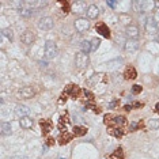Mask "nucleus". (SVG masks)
Returning <instances> with one entry per match:
<instances>
[{
	"label": "nucleus",
	"instance_id": "1",
	"mask_svg": "<svg viewBox=\"0 0 159 159\" xmlns=\"http://www.w3.org/2000/svg\"><path fill=\"white\" fill-rule=\"evenodd\" d=\"M105 124L106 125H110L112 128H121L126 124V118L124 116H109L105 117Z\"/></svg>",
	"mask_w": 159,
	"mask_h": 159
},
{
	"label": "nucleus",
	"instance_id": "2",
	"mask_svg": "<svg viewBox=\"0 0 159 159\" xmlns=\"http://www.w3.org/2000/svg\"><path fill=\"white\" fill-rule=\"evenodd\" d=\"M59 55V49H57L56 42L53 41H46L45 44V59L48 60H52Z\"/></svg>",
	"mask_w": 159,
	"mask_h": 159
},
{
	"label": "nucleus",
	"instance_id": "3",
	"mask_svg": "<svg viewBox=\"0 0 159 159\" xmlns=\"http://www.w3.org/2000/svg\"><path fill=\"white\" fill-rule=\"evenodd\" d=\"M88 63H90V59H88L87 53H83V52L76 53V56H75V64H76V67H78L79 69L86 68V67L88 65Z\"/></svg>",
	"mask_w": 159,
	"mask_h": 159
},
{
	"label": "nucleus",
	"instance_id": "4",
	"mask_svg": "<svg viewBox=\"0 0 159 159\" xmlns=\"http://www.w3.org/2000/svg\"><path fill=\"white\" fill-rule=\"evenodd\" d=\"M144 27H145V31H147L148 34H158V31H159L158 22H157V19H155V17L148 18L145 25H144Z\"/></svg>",
	"mask_w": 159,
	"mask_h": 159
},
{
	"label": "nucleus",
	"instance_id": "5",
	"mask_svg": "<svg viewBox=\"0 0 159 159\" xmlns=\"http://www.w3.org/2000/svg\"><path fill=\"white\" fill-rule=\"evenodd\" d=\"M37 91L34 90L31 86H25V87H22L21 90L18 91V97L22 98V99H29V98H33L34 95H36Z\"/></svg>",
	"mask_w": 159,
	"mask_h": 159
},
{
	"label": "nucleus",
	"instance_id": "6",
	"mask_svg": "<svg viewBox=\"0 0 159 159\" xmlns=\"http://www.w3.org/2000/svg\"><path fill=\"white\" fill-rule=\"evenodd\" d=\"M75 29L79 33H84L90 29V21H87L86 18H79L75 21Z\"/></svg>",
	"mask_w": 159,
	"mask_h": 159
},
{
	"label": "nucleus",
	"instance_id": "7",
	"mask_svg": "<svg viewBox=\"0 0 159 159\" xmlns=\"http://www.w3.org/2000/svg\"><path fill=\"white\" fill-rule=\"evenodd\" d=\"M38 27L45 31L50 30V29H53V19L50 17H42L38 21Z\"/></svg>",
	"mask_w": 159,
	"mask_h": 159
},
{
	"label": "nucleus",
	"instance_id": "8",
	"mask_svg": "<svg viewBox=\"0 0 159 159\" xmlns=\"http://www.w3.org/2000/svg\"><path fill=\"white\" fill-rule=\"evenodd\" d=\"M140 31H139V27L135 26V25H128L125 27V36L128 37V40H136L139 37Z\"/></svg>",
	"mask_w": 159,
	"mask_h": 159
},
{
	"label": "nucleus",
	"instance_id": "9",
	"mask_svg": "<svg viewBox=\"0 0 159 159\" xmlns=\"http://www.w3.org/2000/svg\"><path fill=\"white\" fill-rule=\"evenodd\" d=\"M15 116L19 117V118H23V117H29L30 114V109L26 106V105H17L15 106V110H14Z\"/></svg>",
	"mask_w": 159,
	"mask_h": 159
},
{
	"label": "nucleus",
	"instance_id": "10",
	"mask_svg": "<svg viewBox=\"0 0 159 159\" xmlns=\"http://www.w3.org/2000/svg\"><path fill=\"white\" fill-rule=\"evenodd\" d=\"M80 87L79 86H76V84H68L67 86V88L64 90V94H67V95H71L72 98H78L79 95H80Z\"/></svg>",
	"mask_w": 159,
	"mask_h": 159
},
{
	"label": "nucleus",
	"instance_id": "11",
	"mask_svg": "<svg viewBox=\"0 0 159 159\" xmlns=\"http://www.w3.org/2000/svg\"><path fill=\"white\" fill-rule=\"evenodd\" d=\"M21 40H22V42H23L25 45H31V44L34 42V40H36V36H34L33 31L25 30L23 34L21 36Z\"/></svg>",
	"mask_w": 159,
	"mask_h": 159
},
{
	"label": "nucleus",
	"instance_id": "12",
	"mask_svg": "<svg viewBox=\"0 0 159 159\" xmlns=\"http://www.w3.org/2000/svg\"><path fill=\"white\" fill-rule=\"evenodd\" d=\"M86 14L90 19H97L98 15H99V7L97 4H90L87 6V10H86Z\"/></svg>",
	"mask_w": 159,
	"mask_h": 159
},
{
	"label": "nucleus",
	"instance_id": "13",
	"mask_svg": "<svg viewBox=\"0 0 159 159\" xmlns=\"http://www.w3.org/2000/svg\"><path fill=\"white\" fill-rule=\"evenodd\" d=\"M71 10L75 12V14H82L83 11H86V3L84 2H74L71 4Z\"/></svg>",
	"mask_w": 159,
	"mask_h": 159
},
{
	"label": "nucleus",
	"instance_id": "14",
	"mask_svg": "<svg viewBox=\"0 0 159 159\" xmlns=\"http://www.w3.org/2000/svg\"><path fill=\"white\" fill-rule=\"evenodd\" d=\"M139 46H140V45H139V41L138 40H128L125 42V46H124V48H125L126 52H136V50L139 49Z\"/></svg>",
	"mask_w": 159,
	"mask_h": 159
},
{
	"label": "nucleus",
	"instance_id": "15",
	"mask_svg": "<svg viewBox=\"0 0 159 159\" xmlns=\"http://www.w3.org/2000/svg\"><path fill=\"white\" fill-rule=\"evenodd\" d=\"M97 31L101 34V36H103L105 38H110V30H109V27L106 26L105 23H99V25H97Z\"/></svg>",
	"mask_w": 159,
	"mask_h": 159
},
{
	"label": "nucleus",
	"instance_id": "16",
	"mask_svg": "<svg viewBox=\"0 0 159 159\" xmlns=\"http://www.w3.org/2000/svg\"><path fill=\"white\" fill-rule=\"evenodd\" d=\"M33 118H30V117H23V118H21V121H19V125H21V128L23 129H30L31 126H33Z\"/></svg>",
	"mask_w": 159,
	"mask_h": 159
},
{
	"label": "nucleus",
	"instance_id": "17",
	"mask_svg": "<svg viewBox=\"0 0 159 159\" xmlns=\"http://www.w3.org/2000/svg\"><path fill=\"white\" fill-rule=\"evenodd\" d=\"M132 10L135 12H143L144 11V2H143V0H133Z\"/></svg>",
	"mask_w": 159,
	"mask_h": 159
},
{
	"label": "nucleus",
	"instance_id": "18",
	"mask_svg": "<svg viewBox=\"0 0 159 159\" xmlns=\"http://www.w3.org/2000/svg\"><path fill=\"white\" fill-rule=\"evenodd\" d=\"M136 76H138V72H136V69L133 68V67H128V68L125 69V72H124V78H125L126 80H129V79H135Z\"/></svg>",
	"mask_w": 159,
	"mask_h": 159
},
{
	"label": "nucleus",
	"instance_id": "19",
	"mask_svg": "<svg viewBox=\"0 0 159 159\" xmlns=\"http://www.w3.org/2000/svg\"><path fill=\"white\" fill-rule=\"evenodd\" d=\"M41 128H42V133L44 135H48L50 131H52V122L49 120H41Z\"/></svg>",
	"mask_w": 159,
	"mask_h": 159
},
{
	"label": "nucleus",
	"instance_id": "20",
	"mask_svg": "<svg viewBox=\"0 0 159 159\" xmlns=\"http://www.w3.org/2000/svg\"><path fill=\"white\" fill-rule=\"evenodd\" d=\"M71 140H72V135H71V133H67V132L63 133L61 132V135L59 136V144H61V145L63 144H68Z\"/></svg>",
	"mask_w": 159,
	"mask_h": 159
},
{
	"label": "nucleus",
	"instance_id": "21",
	"mask_svg": "<svg viewBox=\"0 0 159 159\" xmlns=\"http://www.w3.org/2000/svg\"><path fill=\"white\" fill-rule=\"evenodd\" d=\"M122 64V59L120 57V59H114V60H110V61L106 63V67L109 69H114V68H118L120 65Z\"/></svg>",
	"mask_w": 159,
	"mask_h": 159
},
{
	"label": "nucleus",
	"instance_id": "22",
	"mask_svg": "<svg viewBox=\"0 0 159 159\" xmlns=\"http://www.w3.org/2000/svg\"><path fill=\"white\" fill-rule=\"evenodd\" d=\"M19 14H21V17L23 18H30L31 15L34 14V8L33 7H23L19 11Z\"/></svg>",
	"mask_w": 159,
	"mask_h": 159
},
{
	"label": "nucleus",
	"instance_id": "23",
	"mask_svg": "<svg viewBox=\"0 0 159 159\" xmlns=\"http://www.w3.org/2000/svg\"><path fill=\"white\" fill-rule=\"evenodd\" d=\"M12 133V126L10 122H3L2 124V135L4 136H10Z\"/></svg>",
	"mask_w": 159,
	"mask_h": 159
},
{
	"label": "nucleus",
	"instance_id": "24",
	"mask_svg": "<svg viewBox=\"0 0 159 159\" xmlns=\"http://www.w3.org/2000/svg\"><path fill=\"white\" fill-rule=\"evenodd\" d=\"M67 124H68V114H63L61 117H60V121H59V128H60V131H64L65 132V126H67Z\"/></svg>",
	"mask_w": 159,
	"mask_h": 159
},
{
	"label": "nucleus",
	"instance_id": "25",
	"mask_svg": "<svg viewBox=\"0 0 159 159\" xmlns=\"http://www.w3.org/2000/svg\"><path fill=\"white\" fill-rule=\"evenodd\" d=\"M2 37H6L8 41H12L14 40V31H12V29H3L2 30Z\"/></svg>",
	"mask_w": 159,
	"mask_h": 159
},
{
	"label": "nucleus",
	"instance_id": "26",
	"mask_svg": "<svg viewBox=\"0 0 159 159\" xmlns=\"http://www.w3.org/2000/svg\"><path fill=\"white\" fill-rule=\"evenodd\" d=\"M80 48H82V52L83 53H88V52H91V42L90 41H82V44H80Z\"/></svg>",
	"mask_w": 159,
	"mask_h": 159
},
{
	"label": "nucleus",
	"instance_id": "27",
	"mask_svg": "<svg viewBox=\"0 0 159 159\" xmlns=\"http://www.w3.org/2000/svg\"><path fill=\"white\" fill-rule=\"evenodd\" d=\"M86 133H87V129H86L84 126H78L76 125L74 128V135L75 136H84Z\"/></svg>",
	"mask_w": 159,
	"mask_h": 159
},
{
	"label": "nucleus",
	"instance_id": "28",
	"mask_svg": "<svg viewBox=\"0 0 159 159\" xmlns=\"http://www.w3.org/2000/svg\"><path fill=\"white\" fill-rule=\"evenodd\" d=\"M109 133L112 136H114V138H122V135H124V131L122 129H120V128H112L109 131Z\"/></svg>",
	"mask_w": 159,
	"mask_h": 159
},
{
	"label": "nucleus",
	"instance_id": "29",
	"mask_svg": "<svg viewBox=\"0 0 159 159\" xmlns=\"http://www.w3.org/2000/svg\"><path fill=\"white\" fill-rule=\"evenodd\" d=\"M109 159H124V152L121 148H118V150H116L113 152L112 155L109 157Z\"/></svg>",
	"mask_w": 159,
	"mask_h": 159
},
{
	"label": "nucleus",
	"instance_id": "30",
	"mask_svg": "<svg viewBox=\"0 0 159 159\" xmlns=\"http://www.w3.org/2000/svg\"><path fill=\"white\" fill-rule=\"evenodd\" d=\"M101 45V40L99 38H94L93 41H91V52H95V50L99 48Z\"/></svg>",
	"mask_w": 159,
	"mask_h": 159
},
{
	"label": "nucleus",
	"instance_id": "31",
	"mask_svg": "<svg viewBox=\"0 0 159 159\" xmlns=\"http://www.w3.org/2000/svg\"><path fill=\"white\" fill-rule=\"evenodd\" d=\"M148 126L151 129H159V118H152L148 121Z\"/></svg>",
	"mask_w": 159,
	"mask_h": 159
},
{
	"label": "nucleus",
	"instance_id": "32",
	"mask_svg": "<svg viewBox=\"0 0 159 159\" xmlns=\"http://www.w3.org/2000/svg\"><path fill=\"white\" fill-rule=\"evenodd\" d=\"M142 86H139V84H133L132 86V93L133 94H140L142 93Z\"/></svg>",
	"mask_w": 159,
	"mask_h": 159
},
{
	"label": "nucleus",
	"instance_id": "33",
	"mask_svg": "<svg viewBox=\"0 0 159 159\" xmlns=\"http://www.w3.org/2000/svg\"><path fill=\"white\" fill-rule=\"evenodd\" d=\"M60 4L63 6V8H65V12H68L69 10H71V8H69V6H71L72 3H69V2H60Z\"/></svg>",
	"mask_w": 159,
	"mask_h": 159
},
{
	"label": "nucleus",
	"instance_id": "34",
	"mask_svg": "<svg viewBox=\"0 0 159 159\" xmlns=\"http://www.w3.org/2000/svg\"><path fill=\"white\" fill-rule=\"evenodd\" d=\"M84 97L87 98V99H90V101L94 99V94L91 93V91H88V90H84Z\"/></svg>",
	"mask_w": 159,
	"mask_h": 159
},
{
	"label": "nucleus",
	"instance_id": "35",
	"mask_svg": "<svg viewBox=\"0 0 159 159\" xmlns=\"http://www.w3.org/2000/svg\"><path fill=\"white\" fill-rule=\"evenodd\" d=\"M86 107H90V109H93L94 112H97V113L101 112V109H98V106H95V105H91V103H87V105H86Z\"/></svg>",
	"mask_w": 159,
	"mask_h": 159
},
{
	"label": "nucleus",
	"instance_id": "36",
	"mask_svg": "<svg viewBox=\"0 0 159 159\" xmlns=\"http://www.w3.org/2000/svg\"><path fill=\"white\" fill-rule=\"evenodd\" d=\"M117 4H118V2H107V6H109V7H112V8H114Z\"/></svg>",
	"mask_w": 159,
	"mask_h": 159
},
{
	"label": "nucleus",
	"instance_id": "37",
	"mask_svg": "<svg viewBox=\"0 0 159 159\" xmlns=\"http://www.w3.org/2000/svg\"><path fill=\"white\" fill-rule=\"evenodd\" d=\"M118 105V101H113V102H110V105H109V107H112V109H114V107Z\"/></svg>",
	"mask_w": 159,
	"mask_h": 159
},
{
	"label": "nucleus",
	"instance_id": "38",
	"mask_svg": "<svg viewBox=\"0 0 159 159\" xmlns=\"http://www.w3.org/2000/svg\"><path fill=\"white\" fill-rule=\"evenodd\" d=\"M10 159H26L23 157V155H14V157H11Z\"/></svg>",
	"mask_w": 159,
	"mask_h": 159
},
{
	"label": "nucleus",
	"instance_id": "39",
	"mask_svg": "<svg viewBox=\"0 0 159 159\" xmlns=\"http://www.w3.org/2000/svg\"><path fill=\"white\" fill-rule=\"evenodd\" d=\"M138 126H139L138 124H136V122H133L132 125H131V131H136V128H138Z\"/></svg>",
	"mask_w": 159,
	"mask_h": 159
},
{
	"label": "nucleus",
	"instance_id": "40",
	"mask_svg": "<svg viewBox=\"0 0 159 159\" xmlns=\"http://www.w3.org/2000/svg\"><path fill=\"white\" fill-rule=\"evenodd\" d=\"M124 107H125V110H126V112H129V110L132 109V106H131V105H125V106H124Z\"/></svg>",
	"mask_w": 159,
	"mask_h": 159
},
{
	"label": "nucleus",
	"instance_id": "41",
	"mask_svg": "<svg viewBox=\"0 0 159 159\" xmlns=\"http://www.w3.org/2000/svg\"><path fill=\"white\" fill-rule=\"evenodd\" d=\"M142 106H143L142 102H136V103H135V107H138V109H139V107H142Z\"/></svg>",
	"mask_w": 159,
	"mask_h": 159
},
{
	"label": "nucleus",
	"instance_id": "42",
	"mask_svg": "<svg viewBox=\"0 0 159 159\" xmlns=\"http://www.w3.org/2000/svg\"><path fill=\"white\" fill-rule=\"evenodd\" d=\"M155 112H157V113H159V102H158L157 105H155Z\"/></svg>",
	"mask_w": 159,
	"mask_h": 159
},
{
	"label": "nucleus",
	"instance_id": "43",
	"mask_svg": "<svg viewBox=\"0 0 159 159\" xmlns=\"http://www.w3.org/2000/svg\"><path fill=\"white\" fill-rule=\"evenodd\" d=\"M48 140H49V142H48V144H52V143H55V139H48Z\"/></svg>",
	"mask_w": 159,
	"mask_h": 159
},
{
	"label": "nucleus",
	"instance_id": "44",
	"mask_svg": "<svg viewBox=\"0 0 159 159\" xmlns=\"http://www.w3.org/2000/svg\"><path fill=\"white\" fill-rule=\"evenodd\" d=\"M155 41H157V42H159V34H157V37H155Z\"/></svg>",
	"mask_w": 159,
	"mask_h": 159
}]
</instances>
